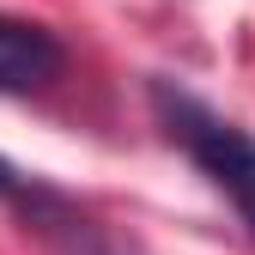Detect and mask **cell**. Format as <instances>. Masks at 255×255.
<instances>
[{"label":"cell","instance_id":"1","mask_svg":"<svg viewBox=\"0 0 255 255\" xmlns=\"http://www.w3.org/2000/svg\"><path fill=\"white\" fill-rule=\"evenodd\" d=\"M152 110L164 122V134L201 164V176L237 207L243 231L255 237V140L237 122L213 116L207 104H195L188 91H170V85H152Z\"/></svg>","mask_w":255,"mask_h":255},{"label":"cell","instance_id":"2","mask_svg":"<svg viewBox=\"0 0 255 255\" xmlns=\"http://www.w3.org/2000/svg\"><path fill=\"white\" fill-rule=\"evenodd\" d=\"M61 67H67V49L55 30L0 12V91H43Z\"/></svg>","mask_w":255,"mask_h":255},{"label":"cell","instance_id":"3","mask_svg":"<svg viewBox=\"0 0 255 255\" xmlns=\"http://www.w3.org/2000/svg\"><path fill=\"white\" fill-rule=\"evenodd\" d=\"M0 201H24V176L6 164V158H0Z\"/></svg>","mask_w":255,"mask_h":255}]
</instances>
